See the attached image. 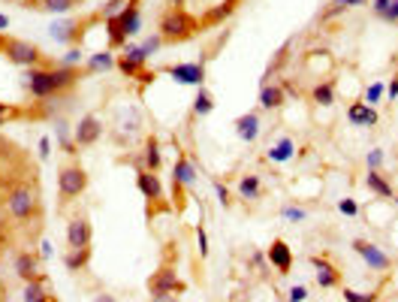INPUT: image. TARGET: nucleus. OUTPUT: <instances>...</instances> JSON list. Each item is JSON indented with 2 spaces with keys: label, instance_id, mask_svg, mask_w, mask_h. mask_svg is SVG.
I'll return each instance as SVG.
<instances>
[{
  "label": "nucleus",
  "instance_id": "obj_50",
  "mask_svg": "<svg viewBox=\"0 0 398 302\" xmlns=\"http://www.w3.org/2000/svg\"><path fill=\"white\" fill-rule=\"evenodd\" d=\"M94 302H118L112 293H100V296H94Z\"/></svg>",
  "mask_w": 398,
  "mask_h": 302
},
{
  "label": "nucleus",
  "instance_id": "obj_2",
  "mask_svg": "<svg viewBox=\"0 0 398 302\" xmlns=\"http://www.w3.org/2000/svg\"><path fill=\"white\" fill-rule=\"evenodd\" d=\"M106 28H109V46L112 48L124 46L127 36L139 33V28H142V6H139V0H130V4H127V9L121 12L118 19H109L106 21Z\"/></svg>",
  "mask_w": 398,
  "mask_h": 302
},
{
  "label": "nucleus",
  "instance_id": "obj_26",
  "mask_svg": "<svg viewBox=\"0 0 398 302\" xmlns=\"http://www.w3.org/2000/svg\"><path fill=\"white\" fill-rule=\"evenodd\" d=\"M311 100H314L317 106H332V103H335V82H320V85H314Z\"/></svg>",
  "mask_w": 398,
  "mask_h": 302
},
{
  "label": "nucleus",
  "instance_id": "obj_45",
  "mask_svg": "<svg viewBox=\"0 0 398 302\" xmlns=\"http://www.w3.org/2000/svg\"><path fill=\"white\" fill-rule=\"evenodd\" d=\"M151 302H182L178 293H151Z\"/></svg>",
  "mask_w": 398,
  "mask_h": 302
},
{
  "label": "nucleus",
  "instance_id": "obj_56",
  "mask_svg": "<svg viewBox=\"0 0 398 302\" xmlns=\"http://www.w3.org/2000/svg\"><path fill=\"white\" fill-rule=\"evenodd\" d=\"M392 199H395V206H398V197H392Z\"/></svg>",
  "mask_w": 398,
  "mask_h": 302
},
{
  "label": "nucleus",
  "instance_id": "obj_9",
  "mask_svg": "<svg viewBox=\"0 0 398 302\" xmlns=\"http://www.w3.org/2000/svg\"><path fill=\"white\" fill-rule=\"evenodd\" d=\"M148 291H151V293H184L187 284L178 278V272H175L172 266H160L157 272H151Z\"/></svg>",
  "mask_w": 398,
  "mask_h": 302
},
{
  "label": "nucleus",
  "instance_id": "obj_10",
  "mask_svg": "<svg viewBox=\"0 0 398 302\" xmlns=\"http://www.w3.org/2000/svg\"><path fill=\"white\" fill-rule=\"evenodd\" d=\"M100 136H103V121H100L97 115H82L79 124L73 127V142L79 145V148L94 145Z\"/></svg>",
  "mask_w": 398,
  "mask_h": 302
},
{
  "label": "nucleus",
  "instance_id": "obj_44",
  "mask_svg": "<svg viewBox=\"0 0 398 302\" xmlns=\"http://www.w3.org/2000/svg\"><path fill=\"white\" fill-rule=\"evenodd\" d=\"M214 191H217V199H221L224 206H229V191H226V184H221V182H214Z\"/></svg>",
  "mask_w": 398,
  "mask_h": 302
},
{
  "label": "nucleus",
  "instance_id": "obj_37",
  "mask_svg": "<svg viewBox=\"0 0 398 302\" xmlns=\"http://www.w3.org/2000/svg\"><path fill=\"white\" fill-rule=\"evenodd\" d=\"M365 163H368V170H380L383 151H380V148H371V151H368V157H365Z\"/></svg>",
  "mask_w": 398,
  "mask_h": 302
},
{
  "label": "nucleus",
  "instance_id": "obj_54",
  "mask_svg": "<svg viewBox=\"0 0 398 302\" xmlns=\"http://www.w3.org/2000/svg\"><path fill=\"white\" fill-rule=\"evenodd\" d=\"M0 52H4V36H0Z\"/></svg>",
  "mask_w": 398,
  "mask_h": 302
},
{
  "label": "nucleus",
  "instance_id": "obj_51",
  "mask_svg": "<svg viewBox=\"0 0 398 302\" xmlns=\"http://www.w3.org/2000/svg\"><path fill=\"white\" fill-rule=\"evenodd\" d=\"M9 28V19L6 16H0V31H6Z\"/></svg>",
  "mask_w": 398,
  "mask_h": 302
},
{
  "label": "nucleus",
  "instance_id": "obj_46",
  "mask_svg": "<svg viewBox=\"0 0 398 302\" xmlns=\"http://www.w3.org/2000/svg\"><path fill=\"white\" fill-rule=\"evenodd\" d=\"M197 239H199V254L205 257V254H209V242H205V230H202V226L197 230Z\"/></svg>",
  "mask_w": 398,
  "mask_h": 302
},
{
  "label": "nucleus",
  "instance_id": "obj_40",
  "mask_svg": "<svg viewBox=\"0 0 398 302\" xmlns=\"http://www.w3.org/2000/svg\"><path fill=\"white\" fill-rule=\"evenodd\" d=\"M338 212H341V215H350V218H353L359 209H356L353 199H341V203H338Z\"/></svg>",
  "mask_w": 398,
  "mask_h": 302
},
{
  "label": "nucleus",
  "instance_id": "obj_36",
  "mask_svg": "<svg viewBox=\"0 0 398 302\" xmlns=\"http://www.w3.org/2000/svg\"><path fill=\"white\" fill-rule=\"evenodd\" d=\"M160 46H163V36H160V33H154L151 40H145V43H142V52H145V58H148V55H154V52H157Z\"/></svg>",
  "mask_w": 398,
  "mask_h": 302
},
{
  "label": "nucleus",
  "instance_id": "obj_8",
  "mask_svg": "<svg viewBox=\"0 0 398 302\" xmlns=\"http://www.w3.org/2000/svg\"><path fill=\"white\" fill-rule=\"evenodd\" d=\"M353 251L368 263V269H375V272H387L392 266V257L380 245L368 242V239H353Z\"/></svg>",
  "mask_w": 398,
  "mask_h": 302
},
{
  "label": "nucleus",
  "instance_id": "obj_24",
  "mask_svg": "<svg viewBox=\"0 0 398 302\" xmlns=\"http://www.w3.org/2000/svg\"><path fill=\"white\" fill-rule=\"evenodd\" d=\"M88 260H91V245L88 248H70V254L63 257V266L70 272H82L88 266Z\"/></svg>",
  "mask_w": 398,
  "mask_h": 302
},
{
  "label": "nucleus",
  "instance_id": "obj_17",
  "mask_svg": "<svg viewBox=\"0 0 398 302\" xmlns=\"http://www.w3.org/2000/svg\"><path fill=\"white\" fill-rule=\"evenodd\" d=\"M347 121L356 124V127H375L377 112H375V106H368V103H353L347 109Z\"/></svg>",
  "mask_w": 398,
  "mask_h": 302
},
{
  "label": "nucleus",
  "instance_id": "obj_14",
  "mask_svg": "<svg viewBox=\"0 0 398 302\" xmlns=\"http://www.w3.org/2000/svg\"><path fill=\"white\" fill-rule=\"evenodd\" d=\"M268 263L278 269V275H287L293 269V251L284 239H275V242L268 245Z\"/></svg>",
  "mask_w": 398,
  "mask_h": 302
},
{
  "label": "nucleus",
  "instance_id": "obj_16",
  "mask_svg": "<svg viewBox=\"0 0 398 302\" xmlns=\"http://www.w3.org/2000/svg\"><path fill=\"white\" fill-rule=\"evenodd\" d=\"M311 266L317 269V284L323 287V291H332V287L341 284V272L332 266L326 257H311Z\"/></svg>",
  "mask_w": 398,
  "mask_h": 302
},
{
  "label": "nucleus",
  "instance_id": "obj_15",
  "mask_svg": "<svg viewBox=\"0 0 398 302\" xmlns=\"http://www.w3.org/2000/svg\"><path fill=\"white\" fill-rule=\"evenodd\" d=\"M197 184V170L184 155L175 160V170H172V191H184V187H194Z\"/></svg>",
  "mask_w": 398,
  "mask_h": 302
},
{
  "label": "nucleus",
  "instance_id": "obj_5",
  "mask_svg": "<svg viewBox=\"0 0 398 302\" xmlns=\"http://www.w3.org/2000/svg\"><path fill=\"white\" fill-rule=\"evenodd\" d=\"M36 206H40V199H36V194L31 191L28 184H19V187H12L9 197H6V209H9V215L12 218H19V221H28Z\"/></svg>",
  "mask_w": 398,
  "mask_h": 302
},
{
  "label": "nucleus",
  "instance_id": "obj_11",
  "mask_svg": "<svg viewBox=\"0 0 398 302\" xmlns=\"http://www.w3.org/2000/svg\"><path fill=\"white\" fill-rule=\"evenodd\" d=\"M166 73H169L172 79H178L182 85H197V88H202V82H205V64H202V61H197V64H175V67H166Z\"/></svg>",
  "mask_w": 398,
  "mask_h": 302
},
{
  "label": "nucleus",
  "instance_id": "obj_6",
  "mask_svg": "<svg viewBox=\"0 0 398 302\" xmlns=\"http://www.w3.org/2000/svg\"><path fill=\"white\" fill-rule=\"evenodd\" d=\"M24 88H28L31 97H36V100L58 97L55 79H51V67H31L28 76H24Z\"/></svg>",
  "mask_w": 398,
  "mask_h": 302
},
{
  "label": "nucleus",
  "instance_id": "obj_19",
  "mask_svg": "<svg viewBox=\"0 0 398 302\" xmlns=\"http://www.w3.org/2000/svg\"><path fill=\"white\" fill-rule=\"evenodd\" d=\"M40 257L36 254H19L16 257V275L21 281H33V278H40Z\"/></svg>",
  "mask_w": 398,
  "mask_h": 302
},
{
  "label": "nucleus",
  "instance_id": "obj_25",
  "mask_svg": "<svg viewBox=\"0 0 398 302\" xmlns=\"http://www.w3.org/2000/svg\"><path fill=\"white\" fill-rule=\"evenodd\" d=\"M24 302H46L48 299V291H46V281H43V275L40 278H33V281H24Z\"/></svg>",
  "mask_w": 398,
  "mask_h": 302
},
{
  "label": "nucleus",
  "instance_id": "obj_38",
  "mask_svg": "<svg viewBox=\"0 0 398 302\" xmlns=\"http://www.w3.org/2000/svg\"><path fill=\"white\" fill-rule=\"evenodd\" d=\"M308 299V287L305 284H296L293 291L287 293V302H305Z\"/></svg>",
  "mask_w": 398,
  "mask_h": 302
},
{
  "label": "nucleus",
  "instance_id": "obj_3",
  "mask_svg": "<svg viewBox=\"0 0 398 302\" xmlns=\"http://www.w3.org/2000/svg\"><path fill=\"white\" fill-rule=\"evenodd\" d=\"M88 191V172L82 163H63V167L58 170V197L61 203H73V199H79L82 194Z\"/></svg>",
  "mask_w": 398,
  "mask_h": 302
},
{
  "label": "nucleus",
  "instance_id": "obj_32",
  "mask_svg": "<svg viewBox=\"0 0 398 302\" xmlns=\"http://www.w3.org/2000/svg\"><path fill=\"white\" fill-rule=\"evenodd\" d=\"M109 67H115V58H112V52H97L94 58H91V73H97V70H109Z\"/></svg>",
  "mask_w": 398,
  "mask_h": 302
},
{
  "label": "nucleus",
  "instance_id": "obj_23",
  "mask_svg": "<svg viewBox=\"0 0 398 302\" xmlns=\"http://www.w3.org/2000/svg\"><path fill=\"white\" fill-rule=\"evenodd\" d=\"M365 187L371 194H377L380 199H389L392 197V184L383 179V175L377 172V170H368V175H365Z\"/></svg>",
  "mask_w": 398,
  "mask_h": 302
},
{
  "label": "nucleus",
  "instance_id": "obj_39",
  "mask_svg": "<svg viewBox=\"0 0 398 302\" xmlns=\"http://www.w3.org/2000/svg\"><path fill=\"white\" fill-rule=\"evenodd\" d=\"M383 21H389V24H398V0H389V9L383 12Z\"/></svg>",
  "mask_w": 398,
  "mask_h": 302
},
{
  "label": "nucleus",
  "instance_id": "obj_49",
  "mask_svg": "<svg viewBox=\"0 0 398 302\" xmlns=\"http://www.w3.org/2000/svg\"><path fill=\"white\" fill-rule=\"evenodd\" d=\"M344 6H368V0H344Z\"/></svg>",
  "mask_w": 398,
  "mask_h": 302
},
{
  "label": "nucleus",
  "instance_id": "obj_18",
  "mask_svg": "<svg viewBox=\"0 0 398 302\" xmlns=\"http://www.w3.org/2000/svg\"><path fill=\"white\" fill-rule=\"evenodd\" d=\"M236 133H239V140L253 142L256 136H260V115H256V112H248V115H239V118H236Z\"/></svg>",
  "mask_w": 398,
  "mask_h": 302
},
{
  "label": "nucleus",
  "instance_id": "obj_4",
  "mask_svg": "<svg viewBox=\"0 0 398 302\" xmlns=\"http://www.w3.org/2000/svg\"><path fill=\"white\" fill-rule=\"evenodd\" d=\"M4 52L12 64L19 67H40L43 64V52L40 46H33L31 40H19V36H4Z\"/></svg>",
  "mask_w": 398,
  "mask_h": 302
},
{
  "label": "nucleus",
  "instance_id": "obj_41",
  "mask_svg": "<svg viewBox=\"0 0 398 302\" xmlns=\"http://www.w3.org/2000/svg\"><path fill=\"white\" fill-rule=\"evenodd\" d=\"M371 9H375L377 19H383V12L389 9V0H371Z\"/></svg>",
  "mask_w": 398,
  "mask_h": 302
},
{
  "label": "nucleus",
  "instance_id": "obj_34",
  "mask_svg": "<svg viewBox=\"0 0 398 302\" xmlns=\"http://www.w3.org/2000/svg\"><path fill=\"white\" fill-rule=\"evenodd\" d=\"M73 6H75V0H43L40 4V9H46V12H67Z\"/></svg>",
  "mask_w": 398,
  "mask_h": 302
},
{
  "label": "nucleus",
  "instance_id": "obj_1",
  "mask_svg": "<svg viewBox=\"0 0 398 302\" xmlns=\"http://www.w3.org/2000/svg\"><path fill=\"white\" fill-rule=\"evenodd\" d=\"M199 19H194L184 6H169L157 21V33L163 36V43H187L190 36H197Z\"/></svg>",
  "mask_w": 398,
  "mask_h": 302
},
{
  "label": "nucleus",
  "instance_id": "obj_7",
  "mask_svg": "<svg viewBox=\"0 0 398 302\" xmlns=\"http://www.w3.org/2000/svg\"><path fill=\"white\" fill-rule=\"evenodd\" d=\"M136 184H139V191H142V197L148 199V215H157V209H163V184L160 179L154 172L148 170H139L136 172Z\"/></svg>",
  "mask_w": 398,
  "mask_h": 302
},
{
  "label": "nucleus",
  "instance_id": "obj_55",
  "mask_svg": "<svg viewBox=\"0 0 398 302\" xmlns=\"http://www.w3.org/2000/svg\"><path fill=\"white\" fill-rule=\"evenodd\" d=\"M46 302H58V299H51V296H48V299H46Z\"/></svg>",
  "mask_w": 398,
  "mask_h": 302
},
{
  "label": "nucleus",
  "instance_id": "obj_48",
  "mask_svg": "<svg viewBox=\"0 0 398 302\" xmlns=\"http://www.w3.org/2000/svg\"><path fill=\"white\" fill-rule=\"evenodd\" d=\"M154 79H157V73H154V70H151V73H148V70L139 73V82H142V85H151Z\"/></svg>",
  "mask_w": 398,
  "mask_h": 302
},
{
  "label": "nucleus",
  "instance_id": "obj_27",
  "mask_svg": "<svg viewBox=\"0 0 398 302\" xmlns=\"http://www.w3.org/2000/svg\"><path fill=\"white\" fill-rule=\"evenodd\" d=\"M239 194L241 199H256L263 194V184H260V175H241L239 182Z\"/></svg>",
  "mask_w": 398,
  "mask_h": 302
},
{
  "label": "nucleus",
  "instance_id": "obj_42",
  "mask_svg": "<svg viewBox=\"0 0 398 302\" xmlns=\"http://www.w3.org/2000/svg\"><path fill=\"white\" fill-rule=\"evenodd\" d=\"M284 218H290V221H305V212L296 209V206H287L284 209Z\"/></svg>",
  "mask_w": 398,
  "mask_h": 302
},
{
  "label": "nucleus",
  "instance_id": "obj_21",
  "mask_svg": "<svg viewBox=\"0 0 398 302\" xmlns=\"http://www.w3.org/2000/svg\"><path fill=\"white\" fill-rule=\"evenodd\" d=\"M160 163H163V157H160V142H157V136H148V140H145V148H142V170L157 172Z\"/></svg>",
  "mask_w": 398,
  "mask_h": 302
},
{
  "label": "nucleus",
  "instance_id": "obj_20",
  "mask_svg": "<svg viewBox=\"0 0 398 302\" xmlns=\"http://www.w3.org/2000/svg\"><path fill=\"white\" fill-rule=\"evenodd\" d=\"M239 4H241V0H224V4H217L214 9H209V12H205L202 24H205V28H214V24H221L224 19H229V16H233Z\"/></svg>",
  "mask_w": 398,
  "mask_h": 302
},
{
  "label": "nucleus",
  "instance_id": "obj_22",
  "mask_svg": "<svg viewBox=\"0 0 398 302\" xmlns=\"http://www.w3.org/2000/svg\"><path fill=\"white\" fill-rule=\"evenodd\" d=\"M284 88L281 85H263L260 88V106L263 109H281L284 106Z\"/></svg>",
  "mask_w": 398,
  "mask_h": 302
},
{
  "label": "nucleus",
  "instance_id": "obj_30",
  "mask_svg": "<svg viewBox=\"0 0 398 302\" xmlns=\"http://www.w3.org/2000/svg\"><path fill=\"white\" fill-rule=\"evenodd\" d=\"M127 4H130V0H109V4L100 9V19H103V21H109V19H118L121 12L127 9Z\"/></svg>",
  "mask_w": 398,
  "mask_h": 302
},
{
  "label": "nucleus",
  "instance_id": "obj_12",
  "mask_svg": "<svg viewBox=\"0 0 398 302\" xmlns=\"http://www.w3.org/2000/svg\"><path fill=\"white\" fill-rule=\"evenodd\" d=\"M67 245L70 248H88L91 245V221H88L85 215L79 218H70V224H67Z\"/></svg>",
  "mask_w": 398,
  "mask_h": 302
},
{
  "label": "nucleus",
  "instance_id": "obj_33",
  "mask_svg": "<svg viewBox=\"0 0 398 302\" xmlns=\"http://www.w3.org/2000/svg\"><path fill=\"white\" fill-rule=\"evenodd\" d=\"M377 291H368V293H359V291H350V287H344V302H377Z\"/></svg>",
  "mask_w": 398,
  "mask_h": 302
},
{
  "label": "nucleus",
  "instance_id": "obj_13",
  "mask_svg": "<svg viewBox=\"0 0 398 302\" xmlns=\"http://www.w3.org/2000/svg\"><path fill=\"white\" fill-rule=\"evenodd\" d=\"M145 61H148V58H145V52H142V46H130L118 61H115V64H118V70L127 76V79H133V76L142 73Z\"/></svg>",
  "mask_w": 398,
  "mask_h": 302
},
{
  "label": "nucleus",
  "instance_id": "obj_53",
  "mask_svg": "<svg viewBox=\"0 0 398 302\" xmlns=\"http://www.w3.org/2000/svg\"><path fill=\"white\" fill-rule=\"evenodd\" d=\"M169 6H184V0H166Z\"/></svg>",
  "mask_w": 398,
  "mask_h": 302
},
{
  "label": "nucleus",
  "instance_id": "obj_29",
  "mask_svg": "<svg viewBox=\"0 0 398 302\" xmlns=\"http://www.w3.org/2000/svg\"><path fill=\"white\" fill-rule=\"evenodd\" d=\"M211 109H214V97L205 91V88H199V94H197V100H194V112L202 118V115H209Z\"/></svg>",
  "mask_w": 398,
  "mask_h": 302
},
{
  "label": "nucleus",
  "instance_id": "obj_43",
  "mask_svg": "<svg viewBox=\"0 0 398 302\" xmlns=\"http://www.w3.org/2000/svg\"><path fill=\"white\" fill-rule=\"evenodd\" d=\"M75 61H82V48H70V52H67V58H63L61 64H67V67H73Z\"/></svg>",
  "mask_w": 398,
  "mask_h": 302
},
{
  "label": "nucleus",
  "instance_id": "obj_47",
  "mask_svg": "<svg viewBox=\"0 0 398 302\" xmlns=\"http://www.w3.org/2000/svg\"><path fill=\"white\" fill-rule=\"evenodd\" d=\"M387 97H389V100H398V76H392V82H389V88H387Z\"/></svg>",
  "mask_w": 398,
  "mask_h": 302
},
{
  "label": "nucleus",
  "instance_id": "obj_35",
  "mask_svg": "<svg viewBox=\"0 0 398 302\" xmlns=\"http://www.w3.org/2000/svg\"><path fill=\"white\" fill-rule=\"evenodd\" d=\"M383 94H387V88H383L380 82H375V85H368V88H365V100H362V103H368V106H375V103H377V100H380Z\"/></svg>",
  "mask_w": 398,
  "mask_h": 302
},
{
  "label": "nucleus",
  "instance_id": "obj_28",
  "mask_svg": "<svg viewBox=\"0 0 398 302\" xmlns=\"http://www.w3.org/2000/svg\"><path fill=\"white\" fill-rule=\"evenodd\" d=\"M347 12V6H344V0H329V4L320 9V24H326V21H332V19H338V16H344Z\"/></svg>",
  "mask_w": 398,
  "mask_h": 302
},
{
  "label": "nucleus",
  "instance_id": "obj_31",
  "mask_svg": "<svg viewBox=\"0 0 398 302\" xmlns=\"http://www.w3.org/2000/svg\"><path fill=\"white\" fill-rule=\"evenodd\" d=\"M293 148H296V145H293V140H281L272 151H268V157H272V160H290L293 157Z\"/></svg>",
  "mask_w": 398,
  "mask_h": 302
},
{
  "label": "nucleus",
  "instance_id": "obj_52",
  "mask_svg": "<svg viewBox=\"0 0 398 302\" xmlns=\"http://www.w3.org/2000/svg\"><path fill=\"white\" fill-rule=\"evenodd\" d=\"M21 4H24V6H40L43 0H21Z\"/></svg>",
  "mask_w": 398,
  "mask_h": 302
}]
</instances>
